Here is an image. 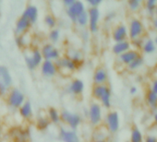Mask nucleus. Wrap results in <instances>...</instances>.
<instances>
[{
	"mask_svg": "<svg viewBox=\"0 0 157 142\" xmlns=\"http://www.w3.org/2000/svg\"><path fill=\"white\" fill-rule=\"evenodd\" d=\"M128 32V35L131 40L140 38V35L143 33L142 22L138 19H133L129 23V30Z\"/></svg>",
	"mask_w": 157,
	"mask_h": 142,
	"instance_id": "423d86ee",
	"label": "nucleus"
},
{
	"mask_svg": "<svg viewBox=\"0 0 157 142\" xmlns=\"http://www.w3.org/2000/svg\"><path fill=\"white\" fill-rule=\"evenodd\" d=\"M156 43V44H157V37L155 38V43Z\"/></svg>",
	"mask_w": 157,
	"mask_h": 142,
	"instance_id": "09e8293b",
	"label": "nucleus"
},
{
	"mask_svg": "<svg viewBox=\"0 0 157 142\" xmlns=\"http://www.w3.org/2000/svg\"><path fill=\"white\" fill-rule=\"evenodd\" d=\"M50 125V120L47 117H40L37 119V127L40 130L46 129Z\"/></svg>",
	"mask_w": 157,
	"mask_h": 142,
	"instance_id": "cd10ccee",
	"label": "nucleus"
},
{
	"mask_svg": "<svg viewBox=\"0 0 157 142\" xmlns=\"http://www.w3.org/2000/svg\"><path fill=\"white\" fill-rule=\"evenodd\" d=\"M139 53L136 50H128L126 53L122 54L121 55H119L120 61L125 64V65H129L133 60H135L138 56H139Z\"/></svg>",
	"mask_w": 157,
	"mask_h": 142,
	"instance_id": "412c9836",
	"label": "nucleus"
},
{
	"mask_svg": "<svg viewBox=\"0 0 157 142\" xmlns=\"http://www.w3.org/2000/svg\"><path fill=\"white\" fill-rule=\"evenodd\" d=\"M128 32L127 27L125 25H118L113 31V39L116 43L127 41L126 39L128 37Z\"/></svg>",
	"mask_w": 157,
	"mask_h": 142,
	"instance_id": "2eb2a0df",
	"label": "nucleus"
},
{
	"mask_svg": "<svg viewBox=\"0 0 157 142\" xmlns=\"http://www.w3.org/2000/svg\"><path fill=\"white\" fill-rule=\"evenodd\" d=\"M29 136V133L25 132V131H20L19 133H17V135L15 136V139L18 140L19 142H25L27 140Z\"/></svg>",
	"mask_w": 157,
	"mask_h": 142,
	"instance_id": "72a5a7b5",
	"label": "nucleus"
},
{
	"mask_svg": "<svg viewBox=\"0 0 157 142\" xmlns=\"http://www.w3.org/2000/svg\"><path fill=\"white\" fill-rule=\"evenodd\" d=\"M15 43L19 47H23L25 45V39L23 35H18V37L15 39Z\"/></svg>",
	"mask_w": 157,
	"mask_h": 142,
	"instance_id": "c9c22d12",
	"label": "nucleus"
},
{
	"mask_svg": "<svg viewBox=\"0 0 157 142\" xmlns=\"http://www.w3.org/2000/svg\"><path fill=\"white\" fill-rule=\"evenodd\" d=\"M59 137L63 142H81L80 137L74 130H67L61 128L59 132Z\"/></svg>",
	"mask_w": 157,
	"mask_h": 142,
	"instance_id": "f8f14e48",
	"label": "nucleus"
},
{
	"mask_svg": "<svg viewBox=\"0 0 157 142\" xmlns=\"http://www.w3.org/2000/svg\"><path fill=\"white\" fill-rule=\"evenodd\" d=\"M11 85L12 77L10 70L4 65H0V96H4Z\"/></svg>",
	"mask_w": 157,
	"mask_h": 142,
	"instance_id": "f03ea898",
	"label": "nucleus"
},
{
	"mask_svg": "<svg viewBox=\"0 0 157 142\" xmlns=\"http://www.w3.org/2000/svg\"><path fill=\"white\" fill-rule=\"evenodd\" d=\"M132 43H133V45L136 47V48H142V45L144 43L143 40L140 37V38H137L135 40H132Z\"/></svg>",
	"mask_w": 157,
	"mask_h": 142,
	"instance_id": "e433bc0d",
	"label": "nucleus"
},
{
	"mask_svg": "<svg viewBox=\"0 0 157 142\" xmlns=\"http://www.w3.org/2000/svg\"><path fill=\"white\" fill-rule=\"evenodd\" d=\"M68 91L74 95L82 94L84 91V82L81 80H74L70 83Z\"/></svg>",
	"mask_w": 157,
	"mask_h": 142,
	"instance_id": "6ab92c4d",
	"label": "nucleus"
},
{
	"mask_svg": "<svg viewBox=\"0 0 157 142\" xmlns=\"http://www.w3.org/2000/svg\"><path fill=\"white\" fill-rule=\"evenodd\" d=\"M130 142H143V136L138 127H133L131 130Z\"/></svg>",
	"mask_w": 157,
	"mask_h": 142,
	"instance_id": "b1692460",
	"label": "nucleus"
},
{
	"mask_svg": "<svg viewBox=\"0 0 157 142\" xmlns=\"http://www.w3.org/2000/svg\"><path fill=\"white\" fill-rule=\"evenodd\" d=\"M72 54H70L69 56H67L68 58H70L72 61H74L76 64L78 63V62H80V61H82V54L80 52V51H77V50H72V53H71Z\"/></svg>",
	"mask_w": 157,
	"mask_h": 142,
	"instance_id": "2f4dec72",
	"label": "nucleus"
},
{
	"mask_svg": "<svg viewBox=\"0 0 157 142\" xmlns=\"http://www.w3.org/2000/svg\"><path fill=\"white\" fill-rule=\"evenodd\" d=\"M154 122L157 124V112L155 113V114H154Z\"/></svg>",
	"mask_w": 157,
	"mask_h": 142,
	"instance_id": "a18cd8bd",
	"label": "nucleus"
},
{
	"mask_svg": "<svg viewBox=\"0 0 157 142\" xmlns=\"http://www.w3.org/2000/svg\"><path fill=\"white\" fill-rule=\"evenodd\" d=\"M76 22L80 25V26H82V27H85L88 23H89V15H88V11H84V12H82L80 16H78V18H77V21H76Z\"/></svg>",
	"mask_w": 157,
	"mask_h": 142,
	"instance_id": "bb28decb",
	"label": "nucleus"
},
{
	"mask_svg": "<svg viewBox=\"0 0 157 142\" xmlns=\"http://www.w3.org/2000/svg\"><path fill=\"white\" fill-rule=\"evenodd\" d=\"M95 142H105V140H95Z\"/></svg>",
	"mask_w": 157,
	"mask_h": 142,
	"instance_id": "de8ad7c7",
	"label": "nucleus"
},
{
	"mask_svg": "<svg viewBox=\"0 0 157 142\" xmlns=\"http://www.w3.org/2000/svg\"><path fill=\"white\" fill-rule=\"evenodd\" d=\"M44 22L49 28H54L56 24V21L54 16L52 15H46L44 18Z\"/></svg>",
	"mask_w": 157,
	"mask_h": 142,
	"instance_id": "473e14b6",
	"label": "nucleus"
},
{
	"mask_svg": "<svg viewBox=\"0 0 157 142\" xmlns=\"http://www.w3.org/2000/svg\"><path fill=\"white\" fill-rule=\"evenodd\" d=\"M21 16L26 18L27 20H29V21L32 24H33V23H35V21H37V18H38V9L35 6H33V5L28 6L25 9V10Z\"/></svg>",
	"mask_w": 157,
	"mask_h": 142,
	"instance_id": "f3484780",
	"label": "nucleus"
},
{
	"mask_svg": "<svg viewBox=\"0 0 157 142\" xmlns=\"http://www.w3.org/2000/svg\"><path fill=\"white\" fill-rule=\"evenodd\" d=\"M106 125H107V128L110 132L112 133H116L117 132V130L119 129V115L117 114V112H110L107 114L106 118Z\"/></svg>",
	"mask_w": 157,
	"mask_h": 142,
	"instance_id": "9d476101",
	"label": "nucleus"
},
{
	"mask_svg": "<svg viewBox=\"0 0 157 142\" xmlns=\"http://www.w3.org/2000/svg\"><path fill=\"white\" fill-rule=\"evenodd\" d=\"M75 1H76V0H64L63 3H64V5H65L67 8H69L70 6H72V5L75 3Z\"/></svg>",
	"mask_w": 157,
	"mask_h": 142,
	"instance_id": "ea45409f",
	"label": "nucleus"
},
{
	"mask_svg": "<svg viewBox=\"0 0 157 142\" xmlns=\"http://www.w3.org/2000/svg\"><path fill=\"white\" fill-rule=\"evenodd\" d=\"M41 54L43 55V58L44 60H57L60 56L59 51L52 44V43H47L44 44L42 48Z\"/></svg>",
	"mask_w": 157,
	"mask_h": 142,
	"instance_id": "6e6552de",
	"label": "nucleus"
},
{
	"mask_svg": "<svg viewBox=\"0 0 157 142\" xmlns=\"http://www.w3.org/2000/svg\"><path fill=\"white\" fill-rule=\"evenodd\" d=\"M20 114L25 119H28L33 115V108L30 102H24V103L20 107Z\"/></svg>",
	"mask_w": 157,
	"mask_h": 142,
	"instance_id": "4be33fe9",
	"label": "nucleus"
},
{
	"mask_svg": "<svg viewBox=\"0 0 157 142\" xmlns=\"http://www.w3.org/2000/svg\"><path fill=\"white\" fill-rule=\"evenodd\" d=\"M142 64H143V58L140 55H139L135 60H133L128 65V68H129V70H136L139 67H140L142 65Z\"/></svg>",
	"mask_w": 157,
	"mask_h": 142,
	"instance_id": "c85d7f7f",
	"label": "nucleus"
},
{
	"mask_svg": "<svg viewBox=\"0 0 157 142\" xmlns=\"http://www.w3.org/2000/svg\"><path fill=\"white\" fill-rule=\"evenodd\" d=\"M113 53L117 55H121L127 51L130 50V43L128 41H123L119 43H116L113 46Z\"/></svg>",
	"mask_w": 157,
	"mask_h": 142,
	"instance_id": "aec40b11",
	"label": "nucleus"
},
{
	"mask_svg": "<svg viewBox=\"0 0 157 142\" xmlns=\"http://www.w3.org/2000/svg\"><path fill=\"white\" fill-rule=\"evenodd\" d=\"M56 68H63V69H67L69 71H73L77 68V64L72 61L70 58H68L67 56L62 57V58H58L56 63H55Z\"/></svg>",
	"mask_w": 157,
	"mask_h": 142,
	"instance_id": "ddd939ff",
	"label": "nucleus"
},
{
	"mask_svg": "<svg viewBox=\"0 0 157 142\" xmlns=\"http://www.w3.org/2000/svg\"><path fill=\"white\" fill-rule=\"evenodd\" d=\"M154 14H155V18H154V20H153L152 25H153V28H154L155 30H157V7H156V9H155Z\"/></svg>",
	"mask_w": 157,
	"mask_h": 142,
	"instance_id": "79ce46f5",
	"label": "nucleus"
},
{
	"mask_svg": "<svg viewBox=\"0 0 157 142\" xmlns=\"http://www.w3.org/2000/svg\"><path fill=\"white\" fill-rule=\"evenodd\" d=\"M24 94L18 89H13L10 92L8 96V103L10 107L18 109L24 103Z\"/></svg>",
	"mask_w": 157,
	"mask_h": 142,
	"instance_id": "20e7f679",
	"label": "nucleus"
},
{
	"mask_svg": "<svg viewBox=\"0 0 157 142\" xmlns=\"http://www.w3.org/2000/svg\"><path fill=\"white\" fill-rule=\"evenodd\" d=\"M107 80V72L105 68L99 67L94 71V82L95 85H104Z\"/></svg>",
	"mask_w": 157,
	"mask_h": 142,
	"instance_id": "dca6fc26",
	"label": "nucleus"
},
{
	"mask_svg": "<svg viewBox=\"0 0 157 142\" xmlns=\"http://www.w3.org/2000/svg\"><path fill=\"white\" fill-rule=\"evenodd\" d=\"M137 91H138V89L136 87H131L130 88V93L131 94H135L137 92Z\"/></svg>",
	"mask_w": 157,
	"mask_h": 142,
	"instance_id": "c03bdc74",
	"label": "nucleus"
},
{
	"mask_svg": "<svg viewBox=\"0 0 157 142\" xmlns=\"http://www.w3.org/2000/svg\"><path fill=\"white\" fill-rule=\"evenodd\" d=\"M85 11V7L84 4L81 1H75V3L70 6L69 8H67V14L69 17V19L76 22L77 18L80 16L82 12Z\"/></svg>",
	"mask_w": 157,
	"mask_h": 142,
	"instance_id": "0eeeda50",
	"label": "nucleus"
},
{
	"mask_svg": "<svg viewBox=\"0 0 157 142\" xmlns=\"http://www.w3.org/2000/svg\"><path fill=\"white\" fill-rule=\"evenodd\" d=\"M142 50L145 54H152L155 51V43L151 39H148L146 42H144L142 45Z\"/></svg>",
	"mask_w": 157,
	"mask_h": 142,
	"instance_id": "393cba45",
	"label": "nucleus"
},
{
	"mask_svg": "<svg viewBox=\"0 0 157 142\" xmlns=\"http://www.w3.org/2000/svg\"><path fill=\"white\" fill-rule=\"evenodd\" d=\"M156 4H157L156 0H148L146 2V9L150 15L154 14L155 9H156Z\"/></svg>",
	"mask_w": 157,
	"mask_h": 142,
	"instance_id": "c756f323",
	"label": "nucleus"
},
{
	"mask_svg": "<svg viewBox=\"0 0 157 142\" xmlns=\"http://www.w3.org/2000/svg\"><path fill=\"white\" fill-rule=\"evenodd\" d=\"M89 15V29L92 32L98 31V22L100 19V11L97 8H91L88 10Z\"/></svg>",
	"mask_w": 157,
	"mask_h": 142,
	"instance_id": "1a4fd4ad",
	"label": "nucleus"
},
{
	"mask_svg": "<svg viewBox=\"0 0 157 142\" xmlns=\"http://www.w3.org/2000/svg\"><path fill=\"white\" fill-rule=\"evenodd\" d=\"M60 120L69 125L71 129H76L82 122V117L76 113H71L67 110H64L60 114Z\"/></svg>",
	"mask_w": 157,
	"mask_h": 142,
	"instance_id": "7ed1b4c3",
	"label": "nucleus"
},
{
	"mask_svg": "<svg viewBox=\"0 0 157 142\" xmlns=\"http://www.w3.org/2000/svg\"><path fill=\"white\" fill-rule=\"evenodd\" d=\"M31 25H32V23L29 21V20H27L26 18H24V17L21 16V17L17 21L15 32H16L18 35H21L23 32H25L30 28Z\"/></svg>",
	"mask_w": 157,
	"mask_h": 142,
	"instance_id": "a211bd4d",
	"label": "nucleus"
},
{
	"mask_svg": "<svg viewBox=\"0 0 157 142\" xmlns=\"http://www.w3.org/2000/svg\"><path fill=\"white\" fill-rule=\"evenodd\" d=\"M115 16H116L115 12H110V13H108V14L106 15L105 20H106V21H111V20H113V19L115 18Z\"/></svg>",
	"mask_w": 157,
	"mask_h": 142,
	"instance_id": "37998d69",
	"label": "nucleus"
},
{
	"mask_svg": "<svg viewBox=\"0 0 157 142\" xmlns=\"http://www.w3.org/2000/svg\"><path fill=\"white\" fill-rule=\"evenodd\" d=\"M1 136H2V127L0 125V139H1Z\"/></svg>",
	"mask_w": 157,
	"mask_h": 142,
	"instance_id": "49530a36",
	"label": "nucleus"
},
{
	"mask_svg": "<svg viewBox=\"0 0 157 142\" xmlns=\"http://www.w3.org/2000/svg\"><path fill=\"white\" fill-rule=\"evenodd\" d=\"M146 101L149 106L152 110L157 109V95L154 92H152L151 91H149L146 94Z\"/></svg>",
	"mask_w": 157,
	"mask_h": 142,
	"instance_id": "5701e85b",
	"label": "nucleus"
},
{
	"mask_svg": "<svg viewBox=\"0 0 157 142\" xmlns=\"http://www.w3.org/2000/svg\"><path fill=\"white\" fill-rule=\"evenodd\" d=\"M93 94L94 98L101 101L105 108H110L111 106V91L110 89L104 85H95L93 90Z\"/></svg>",
	"mask_w": 157,
	"mask_h": 142,
	"instance_id": "f257e3e1",
	"label": "nucleus"
},
{
	"mask_svg": "<svg viewBox=\"0 0 157 142\" xmlns=\"http://www.w3.org/2000/svg\"><path fill=\"white\" fill-rule=\"evenodd\" d=\"M151 91L152 92H154V93L157 95V80H153V81H152Z\"/></svg>",
	"mask_w": 157,
	"mask_h": 142,
	"instance_id": "58836bf2",
	"label": "nucleus"
},
{
	"mask_svg": "<svg viewBox=\"0 0 157 142\" xmlns=\"http://www.w3.org/2000/svg\"><path fill=\"white\" fill-rule=\"evenodd\" d=\"M89 119L90 122L96 125L102 121V108L99 103H93L89 109Z\"/></svg>",
	"mask_w": 157,
	"mask_h": 142,
	"instance_id": "9b49d317",
	"label": "nucleus"
},
{
	"mask_svg": "<svg viewBox=\"0 0 157 142\" xmlns=\"http://www.w3.org/2000/svg\"><path fill=\"white\" fill-rule=\"evenodd\" d=\"M59 36H60L59 31L56 30V29H53L49 33V39L53 43H56L58 41V39H59Z\"/></svg>",
	"mask_w": 157,
	"mask_h": 142,
	"instance_id": "f704fd0d",
	"label": "nucleus"
},
{
	"mask_svg": "<svg viewBox=\"0 0 157 142\" xmlns=\"http://www.w3.org/2000/svg\"><path fill=\"white\" fill-rule=\"evenodd\" d=\"M145 142H157V138L153 136H148L145 138Z\"/></svg>",
	"mask_w": 157,
	"mask_h": 142,
	"instance_id": "a19ab883",
	"label": "nucleus"
},
{
	"mask_svg": "<svg viewBox=\"0 0 157 142\" xmlns=\"http://www.w3.org/2000/svg\"><path fill=\"white\" fill-rule=\"evenodd\" d=\"M48 116H49V120L54 124H58L60 122V114L56 108L51 107L48 110Z\"/></svg>",
	"mask_w": 157,
	"mask_h": 142,
	"instance_id": "a878e982",
	"label": "nucleus"
},
{
	"mask_svg": "<svg viewBox=\"0 0 157 142\" xmlns=\"http://www.w3.org/2000/svg\"><path fill=\"white\" fill-rule=\"evenodd\" d=\"M41 70H42V73H43L44 76L50 78V77H54L56 75L57 68H56V65H55V63L53 61L44 60L42 63Z\"/></svg>",
	"mask_w": 157,
	"mask_h": 142,
	"instance_id": "4468645a",
	"label": "nucleus"
},
{
	"mask_svg": "<svg viewBox=\"0 0 157 142\" xmlns=\"http://www.w3.org/2000/svg\"><path fill=\"white\" fill-rule=\"evenodd\" d=\"M140 5H141L140 0H129L128 1V7H129L130 10L133 12L138 11L139 9L140 8Z\"/></svg>",
	"mask_w": 157,
	"mask_h": 142,
	"instance_id": "7c9ffc66",
	"label": "nucleus"
},
{
	"mask_svg": "<svg viewBox=\"0 0 157 142\" xmlns=\"http://www.w3.org/2000/svg\"><path fill=\"white\" fill-rule=\"evenodd\" d=\"M25 62L29 69H35L39 65L43 63V55L41 54V51L38 49H34L32 52V55L25 56Z\"/></svg>",
	"mask_w": 157,
	"mask_h": 142,
	"instance_id": "39448f33",
	"label": "nucleus"
},
{
	"mask_svg": "<svg viewBox=\"0 0 157 142\" xmlns=\"http://www.w3.org/2000/svg\"><path fill=\"white\" fill-rule=\"evenodd\" d=\"M87 2L92 6V8H97L102 3V0H88Z\"/></svg>",
	"mask_w": 157,
	"mask_h": 142,
	"instance_id": "4c0bfd02",
	"label": "nucleus"
}]
</instances>
